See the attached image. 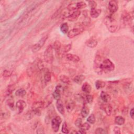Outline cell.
Wrapping results in <instances>:
<instances>
[{"mask_svg": "<svg viewBox=\"0 0 134 134\" xmlns=\"http://www.w3.org/2000/svg\"><path fill=\"white\" fill-rule=\"evenodd\" d=\"M101 12H102V10L101 9H91L90 11V15L92 18L96 19L100 15V14H101Z\"/></svg>", "mask_w": 134, "mask_h": 134, "instance_id": "obj_21", "label": "cell"}, {"mask_svg": "<svg viewBox=\"0 0 134 134\" xmlns=\"http://www.w3.org/2000/svg\"><path fill=\"white\" fill-rule=\"evenodd\" d=\"M108 9L111 13L114 14L116 13L118 10V4L117 1H114V0L110 1L108 3Z\"/></svg>", "mask_w": 134, "mask_h": 134, "instance_id": "obj_9", "label": "cell"}, {"mask_svg": "<svg viewBox=\"0 0 134 134\" xmlns=\"http://www.w3.org/2000/svg\"><path fill=\"white\" fill-rule=\"evenodd\" d=\"M15 94L18 97H24L26 94V91L25 89L21 88L17 90Z\"/></svg>", "mask_w": 134, "mask_h": 134, "instance_id": "obj_31", "label": "cell"}, {"mask_svg": "<svg viewBox=\"0 0 134 134\" xmlns=\"http://www.w3.org/2000/svg\"><path fill=\"white\" fill-rule=\"evenodd\" d=\"M84 29L82 27H78V28H75L69 31V32L67 34L68 37L71 39L75 37L80 35L84 32Z\"/></svg>", "mask_w": 134, "mask_h": 134, "instance_id": "obj_7", "label": "cell"}, {"mask_svg": "<svg viewBox=\"0 0 134 134\" xmlns=\"http://www.w3.org/2000/svg\"><path fill=\"white\" fill-rule=\"evenodd\" d=\"M75 106V103L74 101L72 100H67L66 102V107L67 111L69 113H71L74 109Z\"/></svg>", "mask_w": 134, "mask_h": 134, "instance_id": "obj_12", "label": "cell"}, {"mask_svg": "<svg viewBox=\"0 0 134 134\" xmlns=\"http://www.w3.org/2000/svg\"><path fill=\"white\" fill-rule=\"evenodd\" d=\"M66 56L67 59L68 60H69L70 61H72L73 62H78L80 60V57L76 55L71 54H67L66 55Z\"/></svg>", "mask_w": 134, "mask_h": 134, "instance_id": "obj_20", "label": "cell"}, {"mask_svg": "<svg viewBox=\"0 0 134 134\" xmlns=\"http://www.w3.org/2000/svg\"><path fill=\"white\" fill-rule=\"evenodd\" d=\"M59 79L62 83H65V84H69L71 82L70 78L68 76L64 75V74H62V75H60Z\"/></svg>", "mask_w": 134, "mask_h": 134, "instance_id": "obj_30", "label": "cell"}, {"mask_svg": "<svg viewBox=\"0 0 134 134\" xmlns=\"http://www.w3.org/2000/svg\"><path fill=\"white\" fill-rule=\"evenodd\" d=\"M54 48L51 45L47 46L44 53V60L49 64L53 63L54 60Z\"/></svg>", "mask_w": 134, "mask_h": 134, "instance_id": "obj_3", "label": "cell"}, {"mask_svg": "<svg viewBox=\"0 0 134 134\" xmlns=\"http://www.w3.org/2000/svg\"><path fill=\"white\" fill-rule=\"evenodd\" d=\"M81 12L80 10H76V11H74L70 15V16L68 18V19L70 22H74L78 19L79 17L81 15Z\"/></svg>", "mask_w": 134, "mask_h": 134, "instance_id": "obj_16", "label": "cell"}, {"mask_svg": "<svg viewBox=\"0 0 134 134\" xmlns=\"http://www.w3.org/2000/svg\"><path fill=\"white\" fill-rule=\"evenodd\" d=\"M75 5H76V8L78 10H79L80 9H82L85 8L87 5L86 3L84 1L78 2L75 4Z\"/></svg>", "mask_w": 134, "mask_h": 134, "instance_id": "obj_33", "label": "cell"}, {"mask_svg": "<svg viewBox=\"0 0 134 134\" xmlns=\"http://www.w3.org/2000/svg\"><path fill=\"white\" fill-rule=\"evenodd\" d=\"M62 119L60 116H56L53 118L51 120V125L53 130L57 132L59 131Z\"/></svg>", "mask_w": 134, "mask_h": 134, "instance_id": "obj_6", "label": "cell"}, {"mask_svg": "<svg viewBox=\"0 0 134 134\" xmlns=\"http://www.w3.org/2000/svg\"><path fill=\"white\" fill-rule=\"evenodd\" d=\"M72 48V45L71 44H68L66 45H65L62 48H61V54L60 55H62V56L64 55H66L67 53H68Z\"/></svg>", "mask_w": 134, "mask_h": 134, "instance_id": "obj_24", "label": "cell"}, {"mask_svg": "<svg viewBox=\"0 0 134 134\" xmlns=\"http://www.w3.org/2000/svg\"><path fill=\"white\" fill-rule=\"evenodd\" d=\"M60 30L62 33L63 34H67L69 32V26L67 23H62L60 27Z\"/></svg>", "mask_w": 134, "mask_h": 134, "instance_id": "obj_26", "label": "cell"}, {"mask_svg": "<svg viewBox=\"0 0 134 134\" xmlns=\"http://www.w3.org/2000/svg\"><path fill=\"white\" fill-rule=\"evenodd\" d=\"M56 107L58 112L61 114V115H64L65 113V110L64 108V106L63 104V103L62 101L60 99L58 100H57L56 102Z\"/></svg>", "mask_w": 134, "mask_h": 134, "instance_id": "obj_17", "label": "cell"}, {"mask_svg": "<svg viewBox=\"0 0 134 134\" xmlns=\"http://www.w3.org/2000/svg\"><path fill=\"white\" fill-rule=\"evenodd\" d=\"M95 88L97 90H100L104 88L106 85V83L102 80H97L95 83Z\"/></svg>", "mask_w": 134, "mask_h": 134, "instance_id": "obj_29", "label": "cell"}, {"mask_svg": "<svg viewBox=\"0 0 134 134\" xmlns=\"http://www.w3.org/2000/svg\"><path fill=\"white\" fill-rule=\"evenodd\" d=\"M114 133H115V134H120V133H121L120 128L118 126L115 127L114 128Z\"/></svg>", "mask_w": 134, "mask_h": 134, "instance_id": "obj_46", "label": "cell"}, {"mask_svg": "<svg viewBox=\"0 0 134 134\" xmlns=\"http://www.w3.org/2000/svg\"><path fill=\"white\" fill-rule=\"evenodd\" d=\"M101 108H102V109H103L105 112V113L107 116L111 115L113 111V107L110 104H102Z\"/></svg>", "mask_w": 134, "mask_h": 134, "instance_id": "obj_13", "label": "cell"}, {"mask_svg": "<svg viewBox=\"0 0 134 134\" xmlns=\"http://www.w3.org/2000/svg\"><path fill=\"white\" fill-rule=\"evenodd\" d=\"M57 12H61V9H60L59 10H58ZM58 13H57V12H56V13H55L54 14V15L53 16V18H52L53 19V18H56V17L57 16H58Z\"/></svg>", "mask_w": 134, "mask_h": 134, "instance_id": "obj_48", "label": "cell"}, {"mask_svg": "<svg viewBox=\"0 0 134 134\" xmlns=\"http://www.w3.org/2000/svg\"><path fill=\"white\" fill-rule=\"evenodd\" d=\"M84 100L85 103L91 104L93 101V96L92 95L90 94H87L85 95V97H84Z\"/></svg>", "mask_w": 134, "mask_h": 134, "instance_id": "obj_38", "label": "cell"}, {"mask_svg": "<svg viewBox=\"0 0 134 134\" xmlns=\"http://www.w3.org/2000/svg\"><path fill=\"white\" fill-rule=\"evenodd\" d=\"M37 133H45L44 128L43 125H40L37 126V129L36 130Z\"/></svg>", "mask_w": 134, "mask_h": 134, "instance_id": "obj_43", "label": "cell"}, {"mask_svg": "<svg viewBox=\"0 0 134 134\" xmlns=\"http://www.w3.org/2000/svg\"><path fill=\"white\" fill-rule=\"evenodd\" d=\"M85 79V77L83 74H79L74 77L73 78V81L78 84L82 83V82Z\"/></svg>", "mask_w": 134, "mask_h": 134, "instance_id": "obj_23", "label": "cell"}, {"mask_svg": "<svg viewBox=\"0 0 134 134\" xmlns=\"http://www.w3.org/2000/svg\"><path fill=\"white\" fill-rule=\"evenodd\" d=\"M97 40L94 38H91L87 40L85 42V45H86V46L91 48H95L97 45Z\"/></svg>", "mask_w": 134, "mask_h": 134, "instance_id": "obj_15", "label": "cell"}, {"mask_svg": "<svg viewBox=\"0 0 134 134\" xmlns=\"http://www.w3.org/2000/svg\"><path fill=\"white\" fill-rule=\"evenodd\" d=\"M44 78V80L46 82H49L51 81V75L50 72L49 71H47L45 72Z\"/></svg>", "mask_w": 134, "mask_h": 134, "instance_id": "obj_36", "label": "cell"}, {"mask_svg": "<svg viewBox=\"0 0 134 134\" xmlns=\"http://www.w3.org/2000/svg\"><path fill=\"white\" fill-rule=\"evenodd\" d=\"M125 119L121 116H117L115 118V123L117 125H123L125 124Z\"/></svg>", "mask_w": 134, "mask_h": 134, "instance_id": "obj_28", "label": "cell"}, {"mask_svg": "<svg viewBox=\"0 0 134 134\" xmlns=\"http://www.w3.org/2000/svg\"><path fill=\"white\" fill-rule=\"evenodd\" d=\"M54 49L55 51L56 55L57 56H60L61 50V43L59 40H56L53 46Z\"/></svg>", "mask_w": 134, "mask_h": 134, "instance_id": "obj_14", "label": "cell"}, {"mask_svg": "<svg viewBox=\"0 0 134 134\" xmlns=\"http://www.w3.org/2000/svg\"><path fill=\"white\" fill-rule=\"evenodd\" d=\"M100 97L101 100L105 103H108L111 100V97L109 94L105 91H102L100 94Z\"/></svg>", "mask_w": 134, "mask_h": 134, "instance_id": "obj_19", "label": "cell"}, {"mask_svg": "<svg viewBox=\"0 0 134 134\" xmlns=\"http://www.w3.org/2000/svg\"><path fill=\"white\" fill-rule=\"evenodd\" d=\"M44 108L43 101H38L34 102L32 105V109L36 115H41V109Z\"/></svg>", "mask_w": 134, "mask_h": 134, "instance_id": "obj_5", "label": "cell"}, {"mask_svg": "<svg viewBox=\"0 0 134 134\" xmlns=\"http://www.w3.org/2000/svg\"><path fill=\"white\" fill-rule=\"evenodd\" d=\"M107 132L106 131V130L101 127H98L96 128L95 130V133L96 134H105Z\"/></svg>", "mask_w": 134, "mask_h": 134, "instance_id": "obj_41", "label": "cell"}, {"mask_svg": "<svg viewBox=\"0 0 134 134\" xmlns=\"http://www.w3.org/2000/svg\"><path fill=\"white\" fill-rule=\"evenodd\" d=\"M74 124L75 125L78 127H80V126H81V125L82 124V119L81 118H78L75 121V123H74Z\"/></svg>", "mask_w": 134, "mask_h": 134, "instance_id": "obj_44", "label": "cell"}, {"mask_svg": "<svg viewBox=\"0 0 134 134\" xmlns=\"http://www.w3.org/2000/svg\"><path fill=\"white\" fill-rule=\"evenodd\" d=\"M90 128H91V125L89 123H84V124H82L81 125V126L80 127V129L86 131L89 130L90 129Z\"/></svg>", "mask_w": 134, "mask_h": 134, "instance_id": "obj_35", "label": "cell"}, {"mask_svg": "<svg viewBox=\"0 0 134 134\" xmlns=\"http://www.w3.org/2000/svg\"><path fill=\"white\" fill-rule=\"evenodd\" d=\"M121 18H122L123 23L125 25H128L131 24V16L128 12L126 11L123 12L121 15Z\"/></svg>", "mask_w": 134, "mask_h": 134, "instance_id": "obj_11", "label": "cell"}, {"mask_svg": "<svg viewBox=\"0 0 134 134\" xmlns=\"http://www.w3.org/2000/svg\"><path fill=\"white\" fill-rule=\"evenodd\" d=\"M81 89L82 91L85 93L89 94L91 92L92 87L89 83H88V82H85L83 84Z\"/></svg>", "mask_w": 134, "mask_h": 134, "instance_id": "obj_22", "label": "cell"}, {"mask_svg": "<svg viewBox=\"0 0 134 134\" xmlns=\"http://www.w3.org/2000/svg\"><path fill=\"white\" fill-rule=\"evenodd\" d=\"M89 113H90V109H89V107L85 105L83 106L81 110V116L83 118H85L89 115Z\"/></svg>", "mask_w": 134, "mask_h": 134, "instance_id": "obj_25", "label": "cell"}, {"mask_svg": "<svg viewBox=\"0 0 134 134\" xmlns=\"http://www.w3.org/2000/svg\"><path fill=\"white\" fill-rule=\"evenodd\" d=\"M61 131L64 133H69V129L68 128L67 124L66 122H64L62 124Z\"/></svg>", "mask_w": 134, "mask_h": 134, "instance_id": "obj_39", "label": "cell"}, {"mask_svg": "<svg viewBox=\"0 0 134 134\" xmlns=\"http://www.w3.org/2000/svg\"><path fill=\"white\" fill-rule=\"evenodd\" d=\"M89 5L91 8V10L94 9H96L97 7V3L94 1H89Z\"/></svg>", "mask_w": 134, "mask_h": 134, "instance_id": "obj_42", "label": "cell"}, {"mask_svg": "<svg viewBox=\"0 0 134 134\" xmlns=\"http://www.w3.org/2000/svg\"><path fill=\"white\" fill-rule=\"evenodd\" d=\"M26 103L22 100H20L16 102V107L18 109L19 114H21L24 111L25 108L26 107Z\"/></svg>", "mask_w": 134, "mask_h": 134, "instance_id": "obj_10", "label": "cell"}, {"mask_svg": "<svg viewBox=\"0 0 134 134\" xmlns=\"http://www.w3.org/2000/svg\"><path fill=\"white\" fill-rule=\"evenodd\" d=\"M35 115H35L34 112L32 109H31V110L27 112L26 114L24 115V120H31V119H32L34 117V116Z\"/></svg>", "mask_w": 134, "mask_h": 134, "instance_id": "obj_27", "label": "cell"}, {"mask_svg": "<svg viewBox=\"0 0 134 134\" xmlns=\"http://www.w3.org/2000/svg\"><path fill=\"white\" fill-rule=\"evenodd\" d=\"M104 23L107 30L110 33H115L117 30V21L112 15L107 16L105 19Z\"/></svg>", "mask_w": 134, "mask_h": 134, "instance_id": "obj_2", "label": "cell"}, {"mask_svg": "<svg viewBox=\"0 0 134 134\" xmlns=\"http://www.w3.org/2000/svg\"><path fill=\"white\" fill-rule=\"evenodd\" d=\"M133 115H134V112H133V108H132L130 110V116L132 119H133Z\"/></svg>", "mask_w": 134, "mask_h": 134, "instance_id": "obj_47", "label": "cell"}, {"mask_svg": "<svg viewBox=\"0 0 134 134\" xmlns=\"http://www.w3.org/2000/svg\"><path fill=\"white\" fill-rule=\"evenodd\" d=\"M12 72H11L9 70H5L3 72V75L4 78H8V77H11L12 75Z\"/></svg>", "mask_w": 134, "mask_h": 134, "instance_id": "obj_45", "label": "cell"}, {"mask_svg": "<svg viewBox=\"0 0 134 134\" xmlns=\"http://www.w3.org/2000/svg\"><path fill=\"white\" fill-rule=\"evenodd\" d=\"M115 66L113 62L109 59H105L102 61L101 66H100V71L101 75L103 73L107 72H112L115 70Z\"/></svg>", "mask_w": 134, "mask_h": 134, "instance_id": "obj_1", "label": "cell"}, {"mask_svg": "<svg viewBox=\"0 0 134 134\" xmlns=\"http://www.w3.org/2000/svg\"><path fill=\"white\" fill-rule=\"evenodd\" d=\"M87 121H88V123H89V124H93L95 123L96 118H95V116L94 114H91V115H90L88 116V117L87 118Z\"/></svg>", "mask_w": 134, "mask_h": 134, "instance_id": "obj_34", "label": "cell"}, {"mask_svg": "<svg viewBox=\"0 0 134 134\" xmlns=\"http://www.w3.org/2000/svg\"><path fill=\"white\" fill-rule=\"evenodd\" d=\"M15 86L14 84H12V85H10L8 88L7 90L5 92V94L7 96H9L11 94H12V93L15 90Z\"/></svg>", "mask_w": 134, "mask_h": 134, "instance_id": "obj_32", "label": "cell"}, {"mask_svg": "<svg viewBox=\"0 0 134 134\" xmlns=\"http://www.w3.org/2000/svg\"><path fill=\"white\" fill-rule=\"evenodd\" d=\"M48 35H45L44 37H43L37 43L34 45L32 47V52L35 53L39 51L45 44V43L48 39Z\"/></svg>", "mask_w": 134, "mask_h": 134, "instance_id": "obj_4", "label": "cell"}, {"mask_svg": "<svg viewBox=\"0 0 134 134\" xmlns=\"http://www.w3.org/2000/svg\"><path fill=\"white\" fill-rule=\"evenodd\" d=\"M54 99V98L53 97V94L48 95V96H47L43 101L44 105V108H47L48 106H49L53 103Z\"/></svg>", "mask_w": 134, "mask_h": 134, "instance_id": "obj_18", "label": "cell"}, {"mask_svg": "<svg viewBox=\"0 0 134 134\" xmlns=\"http://www.w3.org/2000/svg\"><path fill=\"white\" fill-rule=\"evenodd\" d=\"M7 104L9 106L10 108L12 109H14V101L13 98H10L7 101Z\"/></svg>", "mask_w": 134, "mask_h": 134, "instance_id": "obj_40", "label": "cell"}, {"mask_svg": "<svg viewBox=\"0 0 134 134\" xmlns=\"http://www.w3.org/2000/svg\"><path fill=\"white\" fill-rule=\"evenodd\" d=\"M63 87L60 84L57 85L56 87L55 90L53 93V95L54 99H55L56 100H60L61 98V93L63 92Z\"/></svg>", "mask_w": 134, "mask_h": 134, "instance_id": "obj_8", "label": "cell"}, {"mask_svg": "<svg viewBox=\"0 0 134 134\" xmlns=\"http://www.w3.org/2000/svg\"><path fill=\"white\" fill-rule=\"evenodd\" d=\"M74 98H75V100L79 102L83 103V104L85 103L84 100V97L82 96V95H81L80 94H76L74 96Z\"/></svg>", "mask_w": 134, "mask_h": 134, "instance_id": "obj_37", "label": "cell"}]
</instances>
